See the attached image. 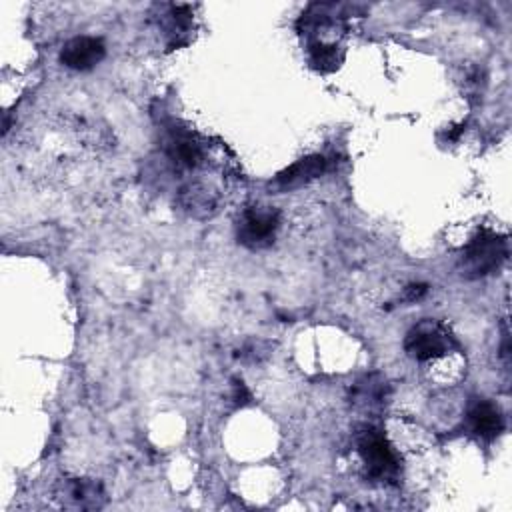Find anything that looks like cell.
I'll use <instances>...</instances> for the list:
<instances>
[{
    "mask_svg": "<svg viewBox=\"0 0 512 512\" xmlns=\"http://www.w3.org/2000/svg\"><path fill=\"white\" fill-rule=\"evenodd\" d=\"M508 256V242L492 230H478L462 248L458 270L466 280H476L492 274Z\"/></svg>",
    "mask_w": 512,
    "mask_h": 512,
    "instance_id": "1",
    "label": "cell"
},
{
    "mask_svg": "<svg viewBox=\"0 0 512 512\" xmlns=\"http://www.w3.org/2000/svg\"><path fill=\"white\" fill-rule=\"evenodd\" d=\"M356 448L366 466L368 478L376 482H394L400 474V462L384 432L376 426H362L356 432Z\"/></svg>",
    "mask_w": 512,
    "mask_h": 512,
    "instance_id": "2",
    "label": "cell"
},
{
    "mask_svg": "<svg viewBox=\"0 0 512 512\" xmlns=\"http://www.w3.org/2000/svg\"><path fill=\"white\" fill-rule=\"evenodd\" d=\"M280 226V212L272 206H250L246 208L236 224V238L250 250L266 248L274 242Z\"/></svg>",
    "mask_w": 512,
    "mask_h": 512,
    "instance_id": "3",
    "label": "cell"
},
{
    "mask_svg": "<svg viewBox=\"0 0 512 512\" xmlns=\"http://www.w3.org/2000/svg\"><path fill=\"white\" fill-rule=\"evenodd\" d=\"M454 346L448 330L432 320H422L414 328L408 330L404 338V350L414 360H434L448 354Z\"/></svg>",
    "mask_w": 512,
    "mask_h": 512,
    "instance_id": "4",
    "label": "cell"
},
{
    "mask_svg": "<svg viewBox=\"0 0 512 512\" xmlns=\"http://www.w3.org/2000/svg\"><path fill=\"white\" fill-rule=\"evenodd\" d=\"M166 156L178 170H198L206 160L204 140L190 130L176 128L166 138Z\"/></svg>",
    "mask_w": 512,
    "mask_h": 512,
    "instance_id": "5",
    "label": "cell"
},
{
    "mask_svg": "<svg viewBox=\"0 0 512 512\" xmlns=\"http://www.w3.org/2000/svg\"><path fill=\"white\" fill-rule=\"evenodd\" d=\"M106 46L96 36L70 38L60 50V62L72 70H90L102 62Z\"/></svg>",
    "mask_w": 512,
    "mask_h": 512,
    "instance_id": "6",
    "label": "cell"
},
{
    "mask_svg": "<svg viewBox=\"0 0 512 512\" xmlns=\"http://www.w3.org/2000/svg\"><path fill=\"white\" fill-rule=\"evenodd\" d=\"M56 498L64 508L76 510H94L104 504V492L98 482L84 478H66L62 480Z\"/></svg>",
    "mask_w": 512,
    "mask_h": 512,
    "instance_id": "7",
    "label": "cell"
},
{
    "mask_svg": "<svg viewBox=\"0 0 512 512\" xmlns=\"http://www.w3.org/2000/svg\"><path fill=\"white\" fill-rule=\"evenodd\" d=\"M466 424L472 436L478 440L490 442L504 430V418L498 406H494L490 400H476L466 414Z\"/></svg>",
    "mask_w": 512,
    "mask_h": 512,
    "instance_id": "8",
    "label": "cell"
},
{
    "mask_svg": "<svg viewBox=\"0 0 512 512\" xmlns=\"http://www.w3.org/2000/svg\"><path fill=\"white\" fill-rule=\"evenodd\" d=\"M326 166H328V160L324 156H320V154L306 156V158L294 162L292 166H288L286 170H282L274 178V188L280 192L296 190V188L316 180L318 176H322L326 172Z\"/></svg>",
    "mask_w": 512,
    "mask_h": 512,
    "instance_id": "9",
    "label": "cell"
},
{
    "mask_svg": "<svg viewBox=\"0 0 512 512\" xmlns=\"http://www.w3.org/2000/svg\"><path fill=\"white\" fill-rule=\"evenodd\" d=\"M232 400H234L236 406H244V404L250 402V392H248L246 384L238 378L232 380Z\"/></svg>",
    "mask_w": 512,
    "mask_h": 512,
    "instance_id": "10",
    "label": "cell"
},
{
    "mask_svg": "<svg viewBox=\"0 0 512 512\" xmlns=\"http://www.w3.org/2000/svg\"><path fill=\"white\" fill-rule=\"evenodd\" d=\"M426 284H410L408 288H406V294H404V298L408 300V302H414V300H420L424 294H426Z\"/></svg>",
    "mask_w": 512,
    "mask_h": 512,
    "instance_id": "11",
    "label": "cell"
}]
</instances>
